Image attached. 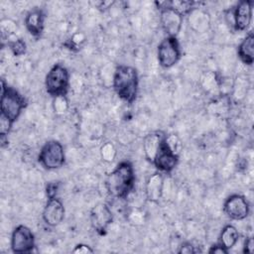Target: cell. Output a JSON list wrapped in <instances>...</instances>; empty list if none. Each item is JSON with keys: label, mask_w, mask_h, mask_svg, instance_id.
Returning <instances> with one entry per match:
<instances>
[{"label": "cell", "mask_w": 254, "mask_h": 254, "mask_svg": "<svg viewBox=\"0 0 254 254\" xmlns=\"http://www.w3.org/2000/svg\"><path fill=\"white\" fill-rule=\"evenodd\" d=\"M253 249H254V241L252 237H248L245 242H244V249L243 252L247 253V254H252L253 253Z\"/></svg>", "instance_id": "obj_30"}, {"label": "cell", "mask_w": 254, "mask_h": 254, "mask_svg": "<svg viewBox=\"0 0 254 254\" xmlns=\"http://www.w3.org/2000/svg\"><path fill=\"white\" fill-rule=\"evenodd\" d=\"M163 143L173 154H175L177 156H179V154L181 153V151L183 149V144H182L180 138L175 134H170V135L166 136L165 138H163Z\"/></svg>", "instance_id": "obj_20"}, {"label": "cell", "mask_w": 254, "mask_h": 254, "mask_svg": "<svg viewBox=\"0 0 254 254\" xmlns=\"http://www.w3.org/2000/svg\"><path fill=\"white\" fill-rule=\"evenodd\" d=\"M1 27V34L2 37H11L15 35V32L17 31V25L14 21L10 19H3L0 24Z\"/></svg>", "instance_id": "obj_22"}, {"label": "cell", "mask_w": 254, "mask_h": 254, "mask_svg": "<svg viewBox=\"0 0 254 254\" xmlns=\"http://www.w3.org/2000/svg\"><path fill=\"white\" fill-rule=\"evenodd\" d=\"M64 217V207L63 202L57 198H49L44 211H43V219L50 226L59 225Z\"/></svg>", "instance_id": "obj_10"}, {"label": "cell", "mask_w": 254, "mask_h": 254, "mask_svg": "<svg viewBox=\"0 0 254 254\" xmlns=\"http://www.w3.org/2000/svg\"><path fill=\"white\" fill-rule=\"evenodd\" d=\"M239 234L233 225H226L220 234V244L227 250L232 248L238 241Z\"/></svg>", "instance_id": "obj_19"}, {"label": "cell", "mask_w": 254, "mask_h": 254, "mask_svg": "<svg viewBox=\"0 0 254 254\" xmlns=\"http://www.w3.org/2000/svg\"><path fill=\"white\" fill-rule=\"evenodd\" d=\"M113 87L120 98L131 103L135 100L138 91L137 70L128 65H120L113 76Z\"/></svg>", "instance_id": "obj_2"}, {"label": "cell", "mask_w": 254, "mask_h": 254, "mask_svg": "<svg viewBox=\"0 0 254 254\" xmlns=\"http://www.w3.org/2000/svg\"><path fill=\"white\" fill-rule=\"evenodd\" d=\"M160 21L168 37L176 38L183 25V15L170 7H164L161 8Z\"/></svg>", "instance_id": "obj_8"}, {"label": "cell", "mask_w": 254, "mask_h": 254, "mask_svg": "<svg viewBox=\"0 0 254 254\" xmlns=\"http://www.w3.org/2000/svg\"><path fill=\"white\" fill-rule=\"evenodd\" d=\"M197 252L196 249H194V246H192L190 243H184L182 246H180L179 253L183 254H190V253H195Z\"/></svg>", "instance_id": "obj_29"}, {"label": "cell", "mask_w": 254, "mask_h": 254, "mask_svg": "<svg viewBox=\"0 0 254 254\" xmlns=\"http://www.w3.org/2000/svg\"><path fill=\"white\" fill-rule=\"evenodd\" d=\"M85 40V36L82 33H76L71 37L70 42L74 45V46H78L80 44H82Z\"/></svg>", "instance_id": "obj_31"}, {"label": "cell", "mask_w": 254, "mask_h": 254, "mask_svg": "<svg viewBox=\"0 0 254 254\" xmlns=\"http://www.w3.org/2000/svg\"><path fill=\"white\" fill-rule=\"evenodd\" d=\"M8 46L10 47L12 53L15 55V56H21L25 53L26 51V45L25 43L21 40V39H18L17 37L14 38L12 41H9L8 42Z\"/></svg>", "instance_id": "obj_24"}, {"label": "cell", "mask_w": 254, "mask_h": 254, "mask_svg": "<svg viewBox=\"0 0 254 254\" xmlns=\"http://www.w3.org/2000/svg\"><path fill=\"white\" fill-rule=\"evenodd\" d=\"M46 89L54 97L65 95L68 87V71L62 64L54 65L46 76Z\"/></svg>", "instance_id": "obj_4"}, {"label": "cell", "mask_w": 254, "mask_h": 254, "mask_svg": "<svg viewBox=\"0 0 254 254\" xmlns=\"http://www.w3.org/2000/svg\"><path fill=\"white\" fill-rule=\"evenodd\" d=\"M189 24L191 30L196 33H204L208 30L210 26V17L209 14L201 9L194 7L189 13Z\"/></svg>", "instance_id": "obj_14"}, {"label": "cell", "mask_w": 254, "mask_h": 254, "mask_svg": "<svg viewBox=\"0 0 254 254\" xmlns=\"http://www.w3.org/2000/svg\"><path fill=\"white\" fill-rule=\"evenodd\" d=\"M162 141L163 138L159 133H150L145 136L143 140V149L145 156L149 161L154 162L160 150Z\"/></svg>", "instance_id": "obj_16"}, {"label": "cell", "mask_w": 254, "mask_h": 254, "mask_svg": "<svg viewBox=\"0 0 254 254\" xmlns=\"http://www.w3.org/2000/svg\"><path fill=\"white\" fill-rule=\"evenodd\" d=\"M13 122L3 114L0 115V135H8Z\"/></svg>", "instance_id": "obj_26"}, {"label": "cell", "mask_w": 254, "mask_h": 254, "mask_svg": "<svg viewBox=\"0 0 254 254\" xmlns=\"http://www.w3.org/2000/svg\"><path fill=\"white\" fill-rule=\"evenodd\" d=\"M90 220L93 228L98 232H103L112 221L110 208L104 203H98L90 212Z\"/></svg>", "instance_id": "obj_12"}, {"label": "cell", "mask_w": 254, "mask_h": 254, "mask_svg": "<svg viewBox=\"0 0 254 254\" xmlns=\"http://www.w3.org/2000/svg\"><path fill=\"white\" fill-rule=\"evenodd\" d=\"M201 82H202L203 87L206 90H211V89L215 88L217 85V79L215 78V74L210 71L203 74V76L201 78Z\"/></svg>", "instance_id": "obj_25"}, {"label": "cell", "mask_w": 254, "mask_h": 254, "mask_svg": "<svg viewBox=\"0 0 254 254\" xmlns=\"http://www.w3.org/2000/svg\"><path fill=\"white\" fill-rule=\"evenodd\" d=\"M224 211L230 218L242 220L249 213V205L244 196L232 194L224 202Z\"/></svg>", "instance_id": "obj_9"}, {"label": "cell", "mask_w": 254, "mask_h": 254, "mask_svg": "<svg viewBox=\"0 0 254 254\" xmlns=\"http://www.w3.org/2000/svg\"><path fill=\"white\" fill-rule=\"evenodd\" d=\"M164 179L160 173L151 175L146 183V196L150 201L157 202L163 195Z\"/></svg>", "instance_id": "obj_15"}, {"label": "cell", "mask_w": 254, "mask_h": 254, "mask_svg": "<svg viewBox=\"0 0 254 254\" xmlns=\"http://www.w3.org/2000/svg\"><path fill=\"white\" fill-rule=\"evenodd\" d=\"M72 252L76 254H87V253H93V250L86 244H77L72 250Z\"/></svg>", "instance_id": "obj_28"}, {"label": "cell", "mask_w": 254, "mask_h": 254, "mask_svg": "<svg viewBox=\"0 0 254 254\" xmlns=\"http://www.w3.org/2000/svg\"><path fill=\"white\" fill-rule=\"evenodd\" d=\"M59 190V183L58 182H53L50 183L47 186V195L49 198H53L56 197V193Z\"/></svg>", "instance_id": "obj_27"}, {"label": "cell", "mask_w": 254, "mask_h": 254, "mask_svg": "<svg viewBox=\"0 0 254 254\" xmlns=\"http://www.w3.org/2000/svg\"><path fill=\"white\" fill-rule=\"evenodd\" d=\"M134 170L129 162L120 163L106 179L108 192L115 198H125L134 187Z\"/></svg>", "instance_id": "obj_1"}, {"label": "cell", "mask_w": 254, "mask_h": 254, "mask_svg": "<svg viewBox=\"0 0 254 254\" xmlns=\"http://www.w3.org/2000/svg\"><path fill=\"white\" fill-rule=\"evenodd\" d=\"M181 57L180 46L176 38L167 37L158 47L159 64L166 68L176 64Z\"/></svg>", "instance_id": "obj_6"}, {"label": "cell", "mask_w": 254, "mask_h": 254, "mask_svg": "<svg viewBox=\"0 0 254 254\" xmlns=\"http://www.w3.org/2000/svg\"><path fill=\"white\" fill-rule=\"evenodd\" d=\"M211 254H226L228 252V250L226 248H224L221 244L219 245H213L211 246V248L208 251Z\"/></svg>", "instance_id": "obj_32"}, {"label": "cell", "mask_w": 254, "mask_h": 254, "mask_svg": "<svg viewBox=\"0 0 254 254\" xmlns=\"http://www.w3.org/2000/svg\"><path fill=\"white\" fill-rule=\"evenodd\" d=\"M54 110L58 114L64 113L68 108V101L65 97V95H59L54 98Z\"/></svg>", "instance_id": "obj_23"}, {"label": "cell", "mask_w": 254, "mask_h": 254, "mask_svg": "<svg viewBox=\"0 0 254 254\" xmlns=\"http://www.w3.org/2000/svg\"><path fill=\"white\" fill-rule=\"evenodd\" d=\"M39 161L49 170L61 168L64 163V152L62 144L55 140L47 142L40 152Z\"/></svg>", "instance_id": "obj_5"}, {"label": "cell", "mask_w": 254, "mask_h": 254, "mask_svg": "<svg viewBox=\"0 0 254 254\" xmlns=\"http://www.w3.org/2000/svg\"><path fill=\"white\" fill-rule=\"evenodd\" d=\"M35 247V239L32 231L25 225L17 226L11 237V248L14 253H29Z\"/></svg>", "instance_id": "obj_7"}, {"label": "cell", "mask_w": 254, "mask_h": 254, "mask_svg": "<svg viewBox=\"0 0 254 254\" xmlns=\"http://www.w3.org/2000/svg\"><path fill=\"white\" fill-rule=\"evenodd\" d=\"M1 114L14 122L25 107V100L22 95L12 87H8L1 79Z\"/></svg>", "instance_id": "obj_3"}, {"label": "cell", "mask_w": 254, "mask_h": 254, "mask_svg": "<svg viewBox=\"0 0 254 254\" xmlns=\"http://www.w3.org/2000/svg\"><path fill=\"white\" fill-rule=\"evenodd\" d=\"M100 155L103 161L107 163L112 162L116 157V149L114 145L110 142H106L105 144H103L100 149Z\"/></svg>", "instance_id": "obj_21"}, {"label": "cell", "mask_w": 254, "mask_h": 254, "mask_svg": "<svg viewBox=\"0 0 254 254\" xmlns=\"http://www.w3.org/2000/svg\"><path fill=\"white\" fill-rule=\"evenodd\" d=\"M28 31L33 36H40L44 29V14L41 10L31 11L25 20Z\"/></svg>", "instance_id": "obj_17"}, {"label": "cell", "mask_w": 254, "mask_h": 254, "mask_svg": "<svg viewBox=\"0 0 254 254\" xmlns=\"http://www.w3.org/2000/svg\"><path fill=\"white\" fill-rule=\"evenodd\" d=\"M238 56L246 64H252L254 62V35L250 32L241 42L238 48Z\"/></svg>", "instance_id": "obj_18"}, {"label": "cell", "mask_w": 254, "mask_h": 254, "mask_svg": "<svg viewBox=\"0 0 254 254\" xmlns=\"http://www.w3.org/2000/svg\"><path fill=\"white\" fill-rule=\"evenodd\" d=\"M252 1H241L237 4L233 12V22L235 29L238 31L246 30L252 19Z\"/></svg>", "instance_id": "obj_11"}, {"label": "cell", "mask_w": 254, "mask_h": 254, "mask_svg": "<svg viewBox=\"0 0 254 254\" xmlns=\"http://www.w3.org/2000/svg\"><path fill=\"white\" fill-rule=\"evenodd\" d=\"M178 160H179V156L173 154L165 146V144L162 141L160 150H159V152H158V154H157L153 163L155 164V166L159 170H161L163 172H166V173H169V172H171L172 170L175 169V167L178 164Z\"/></svg>", "instance_id": "obj_13"}]
</instances>
